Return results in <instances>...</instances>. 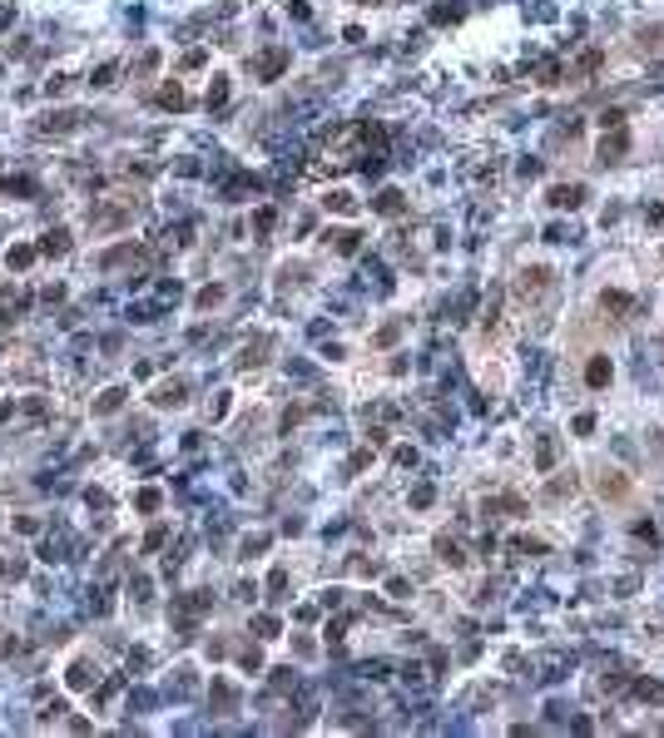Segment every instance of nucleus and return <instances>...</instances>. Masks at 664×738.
Segmentation results:
<instances>
[{
    "instance_id": "nucleus-5",
    "label": "nucleus",
    "mask_w": 664,
    "mask_h": 738,
    "mask_svg": "<svg viewBox=\"0 0 664 738\" xmlns=\"http://www.w3.org/2000/svg\"><path fill=\"white\" fill-rule=\"evenodd\" d=\"M332 243H338V253H357V243H362V233L357 229H338V233H327Z\"/></svg>"
},
{
    "instance_id": "nucleus-11",
    "label": "nucleus",
    "mask_w": 664,
    "mask_h": 738,
    "mask_svg": "<svg viewBox=\"0 0 664 738\" xmlns=\"http://www.w3.org/2000/svg\"><path fill=\"white\" fill-rule=\"evenodd\" d=\"M600 491H605V495H625V491H630V481H625L620 471H610V476L600 481Z\"/></svg>"
},
{
    "instance_id": "nucleus-13",
    "label": "nucleus",
    "mask_w": 664,
    "mask_h": 738,
    "mask_svg": "<svg viewBox=\"0 0 664 738\" xmlns=\"http://www.w3.org/2000/svg\"><path fill=\"white\" fill-rule=\"evenodd\" d=\"M89 684H94L89 664H75V669H70V689H89Z\"/></svg>"
},
{
    "instance_id": "nucleus-16",
    "label": "nucleus",
    "mask_w": 664,
    "mask_h": 738,
    "mask_svg": "<svg viewBox=\"0 0 664 738\" xmlns=\"http://www.w3.org/2000/svg\"><path fill=\"white\" fill-rule=\"evenodd\" d=\"M436 550H441V560H447V565H461V560H466V555H461V545H456V540H441V545H436Z\"/></svg>"
},
{
    "instance_id": "nucleus-3",
    "label": "nucleus",
    "mask_w": 664,
    "mask_h": 738,
    "mask_svg": "<svg viewBox=\"0 0 664 738\" xmlns=\"http://www.w3.org/2000/svg\"><path fill=\"white\" fill-rule=\"evenodd\" d=\"M625 144H630V139H625V124H620V134H615V139H605V144H600V164H615V159L625 154Z\"/></svg>"
},
{
    "instance_id": "nucleus-4",
    "label": "nucleus",
    "mask_w": 664,
    "mask_h": 738,
    "mask_svg": "<svg viewBox=\"0 0 664 738\" xmlns=\"http://www.w3.org/2000/svg\"><path fill=\"white\" fill-rule=\"evenodd\" d=\"M585 382H590V386H605V382H610V357H590Z\"/></svg>"
},
{
    "instance_id": "nucleus-1",
    "label": "nucleus",
    "mask_w": 664,
    "mask_h": 738,
    "mask_svg": "<svg viewBox=\"0 0 664 738\" xmlns=\"http://www.w3.org/2000/svg\"><path fill=\"white\" fill-rule=\"evenodd\" d=\"M580 198H585L580 184H556V189H550V203H556V208H575Z\"/></svg>"
},
{
    "instance_id": "nucleus-2",
    "label": "nucleus",
    "mask_w": 664,
    "mask_h": 738,
    "mask_svg": "<svg viewBox=\"0 0 664 738\" xmlns=\"http://www.w3.org/2000/svg\"><path fill=\"white\" fill-rule=\"evenodd\" d=\"M283 65H288V50H268L263 60H258V75L273 80V75H283Z\"/></svg>"
},
{
    "instance_id": "nucleus-21",
    "label": "nucleus",
    "mask_w": 664,
    "mask_h": 738,
    "mask_svg": "<svg viewBox=\"0 0 664 738\" xmlns=\"http://www.w3.org/2000/svg\"><path fill=\"white\" fill-rule=\"evenodd\" d=\"M139 510H159V491H144V495H139Z\"/></svg>"
},
{
    "instance_id": "nucleus-17",
    "label": "nucleus",
    "mask_w": 664,
    "mask_h": 738,
    "mask_svg": "<svg viewBox=\"0 0 664 738\" xmlns=\"http://www.w3.org/2000/svg\"><path fill=\"white\" fill-rule=\"evenodd\" d=\"M120 402H124V391H104L94 402V412H120Z\"/></svg>"
},
{
    "instance_id": "nucleus-6",
    "label": "nucleus",
    "mask_w": 664,
    "mask_h": 738,
    "mask_svg": "<svg viewBox=\"0 0 664 738\" xmlns=\"http://www.w3.org/2000/svg\"><path fill=\"white\" fill-rule=\"evenodd\" d=\"M65 248H70V233H65V229H55V233L40 238V253H65Z\"/></svg>"
},
{
    "instance_id": "nucleus-9",
    "label": "nucleus",
    "mask_w": 664,
    "mask_h": 738,
    "mask_svg": "<svg viewBox=\"0 0 664 738\" xmlns=\"http://www.w3.org/2000/svg\"><path fill=\"white\" fill-rule=\"evenodd\" d=\"M159 104H164V109H184V89H179V85H164V89H159Z\"/></svg>"
},
{
    "instance_id": "nucleus-18",
    "label": "nucleus",
    "mask_w": 664,
    "mask_h": 738,
    "mask_svg": "<svg viewBox=\"0 0 664 738\" xmlns=\"http://www.w3.org/2000/svg\"><path fill=\"white\" fill-rule=\"evenodd\" d=\"M327 208H338V213H352L357 203H352V194H327Z\"/></svg>"
},
{
    "instance_id": "nucleus-12",
    "label": "nucleus",
    "mask_w": 664,
    "mask_h": 738,
    "mask_svg": "<svg viewBox=\"0 0 664 738\" xmlns=\"http://www.w3.org/2000/svg\"><path fill=\"white\" fill-rule=\"evenodd\" d=\"M377 213H402V194H397V189H387V194L377 198Z\"/></svg>"
},
{
    "instance_id": "nucleus-19",
    "label": "nucleus",
    "mask_w": 664,
    "mask_h": 738,
    "mask_svg": "<svg viewBox=\"0 0 664 738\" xmlns=\"http://www.w3.org/2000/svg\"><path fill=\"white\" fill-rule=\"evenodd\" d=\"M635 694H640V699H654V704H659V699H664V684H649V679H644V684H635Z\"/></svg>"
},
{
    "instance_id": "nucleus-10",
    "label": "nucleus",
    "mask_w": 664,
    "mask_h": 738,
    "mask_svg": "<svg viewBox=\"0 0 664 738\" xmlns=\"http://www.w3.org/2000/svg\"><path fill=\"white\" fill-rule=\"evenodd\" d=\"M545 277H550L545 268H535V273H521V293H540V288H545Z\"/></svg>"
},
{
    "instance_id": "nucleus-15",
    "label": "nucleus",
    "mask_w": 664,
    "mask_h": 738,
    "mask_svg": "<svg viewBox=\"0 0 664 738\" xmlns=\"http://www.w3.org/2000/svg\"><path fill=\"white\" fill-rule=\"evenodd\" d=\"M229 99V80L224 75H213V85H208V104H224Z\"/></svg>"
},
{
    "instance_id": "nucleus-14",
    "label": "nucleus",
    "mask_w": 664,
    "mask_h": 738,
    "mask_svg": "<svg viewBox=\"0 0 664 738\" xmlns=\"http://www.w3.org/2000/svg\"><path fill=\"white\" fill-rule=\"evenodd\" d=\"M600 308H605V312H630V298H625V293H605Z\"/></svg>"
},
{
    "instance_id": "nucleus-8",
    "label": "nucleus",
    "mask_w": 664,
    "mask_h": 738,
    "mask_svg": "<svg viewBox=\"0 0 664 738\" xmlns=\"http://www.w3.org/2000/svg\"><path fill=\"white\" fill-rule=\"evenodd\" d=\"M35 253H40V248H25V243H20V248H10V253H6V263H10V268H30V263H35Z\"/></svg>"
},
{
    "instance_id": "nucleus-7",
    "label": "nucleus",
    "mask_w": 664,
    "mask_h": 738,
    "mask_svg": "<svg viewBox=\"0 0 664 738\" xmlns=\"http://www.w3.org/2000/svg\"><path fill=\"white\" fill-rule=\"evenodd\" d=\"M154 402H159V407H179V402H184V386H179V382H174V386H159Z\"/></svg>"
},
{
    "instance_id": "nucleus-20",
    "label": "nucleus",
    "mask_w": 664,
    "mask_h": 738,
    "mask_svg": "<svg viewBox=\"0 0 664 738\" xmlns=\"http://www.w3.org/2000/svg\"><path fill=\"white\" fill-rule=\"evenodd\" d=\"M550 461H556V441H540V471H550Z\"/></svg>"
}]
</instances>
